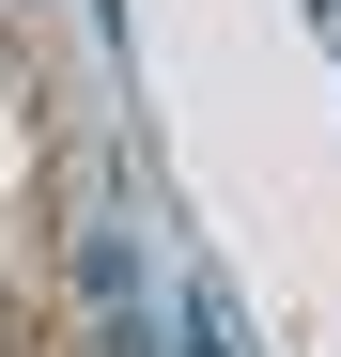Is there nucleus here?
I'll use <instances>...</instances> for the list:
<instances>
[{
	"label": "nucleus",
	"instance_id": "nucleus-1",
	"mask_svg": "<svg viewBox=\"0 0 341 357\" xmlns=\"http://www.w3.org/2000/svg\"><path fill=\"white\" fill-rule=\"evenodd\" d=\"M78 295H93L109 357H155V311H140V249H125V233H93V249H78Z\"/></svg>",
	"mask_w": 341,
	"mask_h": 357
}]
</instances>
